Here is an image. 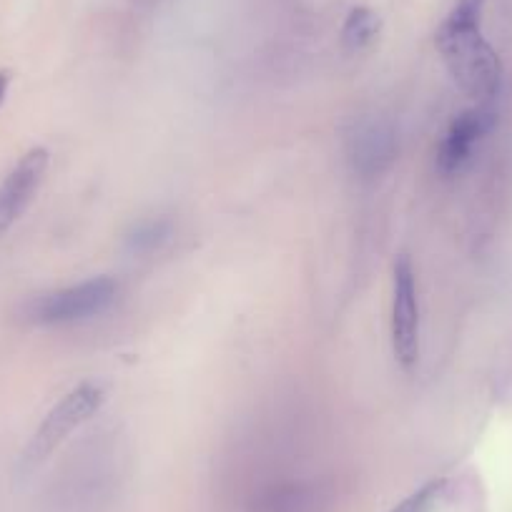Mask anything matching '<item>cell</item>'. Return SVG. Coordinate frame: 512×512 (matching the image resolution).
<instances>
[{"mask_svg": "<svg viewBox=\"0 0 512 512\" xmlns=\"http://www.w3.org/2000/svg\"><path fill=\"white\" fill-rule=\"evenodd\" d=\"M171 234V224L164 219H146L139 221L134 229L126 234V249L131 254H151L159 249Z\"/></svg>", "mask_w": 512, "mask_h": 512, "instance_id": "9c48e42d", "label": "cell"}, {"mask_svg": "<svg viewBox=\"0 0 512 512\" xmlns=\"http://www.w3.org/2000/svg\"><path fill=\"white\" fill-rule=\"evenodd\" d=\"M492 126H495L492 103H477V106L457 113L450 126H447L445 136H442L440 149H437V169H440V174H460L470 164L475 146L490 134Z\"/></svg>", "mask_w": 512, "mask_h": 512, "instance_id": "5b68a950", "label": "cell"}, {"mask_svg": "<svg viewBox=\"0 0 512 512\" xmlns=\"http://www.w3.org/2000/svg\"><path fill=\"white\" fill-rule=\"evenodd\" d=\"M48 151L46 149H33L18 161L11 169V174L0 184V234H6L23 211L31 206L36 199L38 189H41L43 179L48 171Z\"/></svg>", "mask_w": 512, "mask_h": 512, "instance_id": "52a82bcc", "label": "cell"}, {"mask_svg": "<svg viewBox=\"0 0 512 512\" xmlns=\"http://www.w3.org/2000/svg\"><path fill=\"white\" fill-rule=\"evenodd\" d=\"M8 86H11V73L0 71V106H3V101H6Z\"/></svg>", "mask_w": 512, "mask_h": 512, "instance_id": "8fae6325", "label": "cell"}, {"mask_svg": "<svg viewBox=\"0 0 512 512\" xmlns=\"http://www.w3.org/2000/svg\"><path fill=\"white\" fill-rule=\"evenodd\" d=\"M392 349L405 372L420 362V297L410 256H400L392 272Z\"/></svg>", "mask_w": 512, "mask_h": 512, "instance_id": "277c9868", "label": "cell"}, {"mask_svg": "<svg viewBox=\"0 0 512 512\" xmlns=\"http://www.w3.org/2000/svg\"><path fill=\"white\" fill-rule=\"evenodd\" d=\"M482 11L485 0H457L442 21L435 43L460 91L477 103H492L502 86V63L482 36Z\"/></svg>", "mask_w": 512, "mask_h": 512, "instance_id": "6da1fadb", "label": "cell"}, {"mask_svg": "<svg viewBox=\"0 0 512 512\" xmlns=\"http://www.w3.org/2000/svg\"><path fill=\"white\" fill-rule=\"evenodd\" d=\"M379 33V16L369 8H354L342 26V46L349 53H359L374 43Z\"/></svg>", "mask_w": 512, "mask_h": 512, "instance_id": "ba28073f", "label": "cell"}, {"mask_svg": "<svg viewBox=\"0 0 512 512\" xmlns=\"http://www.w3.org/2000/svg\"><path fill=\"white\" fill-rule=\"evenodd\" d=\"M397 156V134L387 118L364 116L347 136V159L364 179L382 174Z\"/></svg>", "mask_w": 512, "mask_h": 512, "instance_id": "8992f818", "label": "cell"}, {"mask_svg": "<svg viewBox=\"0 0 512 512\" xmlns=\"http://www.w3.org/2000/svg\"><path fill=\"white\" fill-rule=\"evenodd\" d=\"M106 402V392L103 387L93 382H83L78 387H73L56 407L46 415V420L41 422L38 432L33 435L31 445L26 450V465H38V462L46 460L53 450L63 445L78 427L86 425L93 415L103 407Z\"/></svg>", "mask_w": 512, "mask_h": 512, "instance_id": "7a4b0ae2", "label": "cell"}, {"mask_svg": "<svg viewBox=\"0 0 512 512\" xmlns=\"http://www.w3.org/2000/svg\"><path fill=\"white\" fill-rule=\"evenodd\" d=\"M447 497H450V482L432 480L410 497L400 502L392 512H445Z\"/></svg>", "mask_w": 512, "mask_h": 512, "instance_id": "30bf717a", "label": "cell"}, {"mask_svg": "<svg viewBox=\"0 0 512 512\" xmlns=\"http://www.w3.org/2000/svg\"><path fill=\"white\" fill-rule=\"evenodd\" d=\"M118 284L111 277L86 279L73 287L58 289V292L43 294L31 304V319L46 327H61V324L88 322L106 312L116 302Z\"/></svg>", "mask_w": 512, "mask_h": 512, "instance_id": "3957f363", "label": "cell"}]
</instances>
